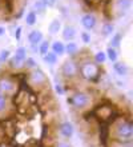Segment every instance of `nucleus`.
Instances as JSON below:
<instances>
[{
  "instance_id": "obj_1",
  "label": "nucleus",
  "mask_w": 133,
  "mask_h": 147,
  "mask_svg": "<svg viewBox=\"0 0 133 147\" xmlns=\"http://www.w3.org/2000/svg\"><path fill=\"white\" fill-rule=\"evenodd\" d=\"M113 131L109 130V139L113 142H132L133 140V122L129 118L118 116L112 122Z\"/></svg>"
},
{
  "instance_id": "obj_2",
  "label": "nucleus",
  "mask_w": 133,
  "mask_h": 147,
  "mask_svg": "<svg viewBox=\"0 0 133 147\" xmlns=\"http://www.w3.org/2000/svg\"><path fill=\"white\" fill-rule=\"evenodd\" d=\"M79 75L85 80L95 83L101 76L100 64L92 62V60H84L81 64H79Z\"/></svg>"
},
{
  "instance_id": "obj_3",
  "label": "nucleus",
  "mask_w": 133,
  "mask_h": 147,
  "mask_svg": "<svg viewBox=\"0 0 133 147\" xmlns=\"http://www.w3.org/2000/svg\"><path fill=\"white\" fill-rule=\"evenodd\" d=\"M93 116L99 123H106L110 124L116 118H118V114L116 112L113 106L110 105H99L93 110Z\"/></svg>"
},
{
  "instance_id": "obj_4",
  "label": "nucleus",
  "mask_w": 133,
  "mask_h": 147,
  "mask_svg": "<svg viewBox=\"0 0 133 147\" xmlns=\"http://www.w3.org/2000/svg\"><path fill=\"white\" fill-rule=\"evenodd\" d=\"M92 98L89 94L84 92V91H77V92L72 94L71 96L67 99L68 105H71L75 110H84L91 105Z\"/></svg>"
},
{
  "instance_id": "obj_5",
  "label": "nucleus",
  "mask_w": 133,
  "mask_h": 147,
  "mask_svg": "<svg viewBox=\"0 0 133 147\" xmlns=\"http://www.w3.org/2000/svg\"><path fill=\"white\" fill-rule=\"evenodd\" d=\"M27 82L29 83V86L32 87H47V83H48V78L41 70H39V68H33V70H31L27 75Z\"/></svg>"
},
{
  "instance_id": "obj_6",
  "label": "nucleus",
  "mask_w": 133,
  "mask_h": 147,
  "mask_svg": "<svg viewBox=\"0 0 133 147\" xmlns=\"http://www.w3.org/2000/svg\"><path fill=\"white\" fill-rule=\"evenodd\" d=\"M60 72L65 79H75V78L79 75V63L75 62L73 59L65 60V62L61 64Z\"/></svg>"
},
{
  "instance_id": "obj_7",
  "label": "nucleus",
  "mask_w": 133,
  "mask_h": 147,
  "mask_svg": "<svg viewBox=\"0 0 133 147\" xmlns=\"http://www.w3.org/2000/svg\"><path fill=\"white\" fill-rule=\"evenodd\" d=\"M16 90V82L11 76H0V94L11 96Z\"/></svg>"
},
{
  "instance_id": "obj_8",
  "label": "nucleus",
  "mask_w": 133,
  "mask_h": 147,
  "mask_svg": "<svg viewBox=\"0 0 133 147\" xmlns=\"http://www.w3.org/2000/svg\"><path fill=\"white\" fill-rule=\"evenodd\" d=\"M80 20H81V26H83L85 30H88V31H91V30L96 28V26H97V18H96V15L95 13H92V12L84 13Z\"/></svg>"
},
{
  "instance_id": "obj_9",
  "label": "nucleus",
  "mask_w": 133,
  "mask_h": 147,
  "mask_svg": "<svg viewBox=\"0 0 133 147\" xmlns=\"http://www.w3.org/2000/svg\"><path fill=\"white\" fill-rule=\"evenodd\" d=\"M59 132H60V135L64 138V139H71L75 134V127H73V124L68 120H64V122H61L59 124Z\"/></svg>"
},
{
  "instance_id": "obj_10",
  "label": "nucleus",
  "mask_w": 133,
  "mask_h": 147,
  "mask_svg": "<svg viewBox=\"0 0 133 147\" xmlns=\"http://www.w3.org/2000/svg\"><path fill=\"white\" fill-rule=\"evenodd\" d=\"M132 8V0H114V9L117 16H122Z\"/></svg>"
},
{
  "instance_id": "obj_11",
  "label": "nucleus",
  "mask_w": 133,
  "mask_h": 147,
  "mask_svg": "<svg viewBox=\"0 0 133 147\" xmlns=\"http://www.w3.org/2000/svg\"><path fill=\"white\" fill-rule=\"evenodd\" d=\"M44 40V35L40 30H32V31L28 34V42H29L31 46H36L39 47V44Z\"/></svg>"
},
{
  "instance_id": "obj_12",
  "label": "nucleus",
  "mask_w": 133,
  "mask_h": 147,
  "mask_svg": "<svg viewBox=\"0 0 133 147\" xmlns=\"http://www.w3.org/2000/svg\"><path fill=\"white\" fill-rule=\"evenodd\" d=\"M109 124L106 123H100V142H101V144H103L104 147H106V144H108V142H109Z\"/></svg>"
},
{
  "instance_id": "obj_13",
  "label": "nucleus",
  "mask_w": 133,
  "mask_h": 147,
  "mask_svg": "<svg viewBox=\"0 0 133 147\" xmlns=\"http://www.w3.org/2000/svg\"><path fill=\"white\" fill-rule=\"evenodd\" d=\"M61 35H63V39L67 40V42H73V39L76 38V35H77L76 28L73 27V26L67 24V26H64V28H63Z\"/></svg>"
},
{
  "instance_id": "obj_14",
  "label": "nucleus",
  "mask_w": 133,
  "mask_h": 147,
  "mask_svg": "<svg viewBox=\"0 0 133 147\" xmlns=\"http://www.w3.org/2000/svg\"><path fill=\"white\" fill-rule=\"evenodd\" d=\"M113 71L117 74L118 76L124 78L129 74V67L126 66L124 62H118V60H116V62L113 63Z\"/></svg>"
},
{
  "instance_id": "obj_15",
  "label": "nucleus",
  "mask_w": 133,
  "mask_h": 147,
  "mask_svg": "<svg viewBox=\"0 0 133 147\" xmlns=\"http://www.w3.org/2000/svg\"><path fill=\"white\" fill-rule=\"evenodd\" d=\"M51 50H52V52L55 55L61 56V55L65 54V44L63 42H60V40H55V42L51 44Z\"/></svg>"
},
{
  "instance_id": "obj_16",
  "label": "nucleus",
  "mask_w": 133,
  "mask_h": 147,
  "mask_svg": "<svg viewBox=\"0 0 133 147\" xmlns=\"http://www.w3.org/2000/svg\"><path fill=\"white\" fill-rule=\"evenodd\" d=\"M8 66H9V68L11 70H20V68H23L24 67V60H21V59L16 58L15 55L12 56V58L8 59Z\"/></svg>"
},
{
  "instance_id": "obj_17",
  "label": "nucleus",
  "mask_w": 133,
  "mask_h": 147,
  "mask_svg": "<svg viewBox=\"0 0 133 147\" xmlns=\"http://www.w3.org/2000/svg\"><path fill=\"white\" fill-rule=\"evenodd\" d=\"M65 52H67V54H68L71 58L76 56V55L79 54V46H77V43L68 42L67 44H65Z\"/></svg>"
},
{
  "instance_id": "obj_18",
  "label": "nucleus",
  "mask_w": 133,
  "mask_h": 147,
  "mask_svg": "<svg viewBox=\"0 0 133 147\" xmlns=\"http://www.w3.org/2000/svg\"><path fill=\"white\" fill-rule=\"evenodd\" d=\"M101 35L104 36V38H108V36H112L114 32V26L112 23H109V22H106V23L103 24V27H101Z\"/></svg>"
},
{
  "instance_id": "obj_19",
  "label": "nucleus",
  "mask_w": 133,
  "mask_h": 147,
  "mask_svg": "<svg viewBox=\"0 0 133 147\" xmlns=\"http://www.w3.org/2000/svg\"><path fill=\"white\" fill-rule=\"evenodd\" d=\"M48 30H49V34H51V35H56L57 32L61 30V20L53 19L52 22H51V24H49V27H48Z\"/></svg>"
},
{
  "instance_id": "obj_20",
  "label": "nucleus",
  "mask_w": 133,
  "mask_h": 147,
  "mask_svg": "<svg viewBox=\"0 0 133 147\" xmlns=\"http://www.w3.org/2000/svg\"><path fill=\"white\" fill-rule=\"evenodd\" d=\"M105 55H106V60H110L112 63H114L118 58L117 50H116V48H112V47H108V48H106Z\"/></svg>"
},
{
  "instance_id": "obj_21",
  "label": "nucleus",
  "mask_w": 133,
  "mask_h": 147,
  "mask_svg": "<svg viewBox=\"0 0 133 147\" xmlns=\"http://www.w3.org/2000/svg\"><path fill=\"white\" fill-rule=\"evenodd\" d=\"M43 60H44V63H47V64L53 66V64L57 63V55H55L52 51H48V52L43 56Z\"/></svg>"
},
{
  "instance_id": "obj_22",
  "label": "nucleus",
  "mask_w": 133,
  "mask_h": 147,
  "mask_svg": "<svg viewBox=\"0 0 133 147\" xmlns=\"http://www.w3.org/2000/svg\"><path fill=\"white\" fill-rule=\"evenodd\" d=\"M121 40H122V35L120 34V32L114 34V35H112V39H110V43H109V47H112V48H116V50H117L118 47H120V44H121Z\"/></svg>"
},
{
  "instance_id": "obj_23",
  "label": "nucleus",
  "mask_w": 133,
  "mask_h": 147,
  "mask_svg": "<svg viewBox=\"0 0 133 147\" xmlns=\"http://www.w3.org/2000/svg\"><path fill=\"white\" fill-rule=\"evenodd\" d=\"M37 22V13L35 11H29L25 16V24L27 26H35Z\"/></svg>"
},
{
  "instance_id": "obj_24",
  "label": "nucleus",
  "mask_w": 133,
  "mask_h": 147,
  "mask_svg": "<svg viewBox=\"0 0 133 147\" xmlns=\"http://www.w3.org/2000/svg\"><path fill=\"white\" fill-rule=\"evenodd\" d=\"M93 62L97 63V64H104V63L106 62L105 51H99V52H96L95 56H93Z\"/></svg>"
},
{
  "instance_id": "obj_25",
  "label": "nucleus",
  "mask_w": 133,
  "mask_h": 147,
  "mask_svg": "<svg viewBox=\"0 0 133 147\" xmlns=\"http://www.w3.org/2000/svg\"><path fill=\"white\" fill-rule=\"evenodd\" d=\"M49 48H51L49 42H48V40H43V42L39 44V54L41 55V56H44V55L49 51Z\"/></svg>"
},
{
  "instance_id": "obj_26",
  "label": "nucleus",
  "mask_w": 133,
  "mask_h": 147,
  "mask_svg": "<svg viewBox=\"0 0 133 147\" xmlns=\"http://www.w3.org/2000/svg\"><path fill=\"white\" fill-rule=\"evenodd\" d=\"M24 67L27 70H33V68L37 67V63H36V60L33 58L29 56V58H25V60H24Z\"/></svg>"
},
{
  "instance_id": "obj_27",
  "label": "nucleus",
  "mask_w": 133,
  "mask_h": 147,
  "mask_svg": "<svg viewBox=\"0 0 133 147\" xmlns=\"http://www.w3.org/2000/svg\"><path fill=\"white\" fill-rule=\"evenodd\" d=\"M8 107V96L7 95H3L0 94V114L3 111H5Z\"/></svg>"
},
{
  "instance_id": "obj_28",
  "label": "nucleus",
  "mask_w": 133,
  "mask_h": 147,
  "mask_svg": "<svg viewBox=\"0 0 133 147\" xmlns=\"http://www.w3.org/2000/svg\"><path fill=\"white\" fill-rule=\"evenodd\" d=\"M33 8H35V12H37V13H43V12L45 11L47 5L43 3L41 0H36V1H35Z\"/></svg>"
},
{
  "instance_id": "obj_29",
  "label": "nucleus",
  "mask_w": 133,
  "mask_h": 147,
  "mask_svg": "<svg viewBox=\"0 0 133 147\" xmlns=\"http://www.w3.org/2000/svg\"><path fill=\"white\" fill-rule=\"evenodd\" d=\"M9 58H11V51L9 50H1L0 51V63H7Z\"/></svg>"
},
{
  "instance_id": "obj_30",
  "label": "nucleus",
  "mask_w": 133,
  "mask_h": 147,
  "mask_svg": "<svg viewBox=\"0 0 133 147\" xmlns=\"http://www.w3.org/2000/svg\"><path fill=\"white\" fill-rule=\"evenodd\" d=\"M15 56L16 58H19V59H21V60H25V58H27V48L25 47H19V48L16 50V52H15Z\"/></svg>"
},
{
  "instance_id": "obj_31",
  "label": "nucleus",
  "mask_w": 133,
  "mask_h": 147,
  "mask_svg": "<svg viewBox=\"0 0 133 147\" xmlns=\"http://www.w3.org/2000/svg\"><path fill=\"white\" fill-rule=\"evenodd\" d=\"M80 36H81V40H83L85 44H88V43L91 42V35H89L88 32H81V35Z\"/></svg>"
},
{
  "instance_id": "obj_32",
  "label": "nucleus",
  "mask_w": 133,
  "mask_h": 147,
  "mask_svg": "<svg viewBox=\"0 0 133 147\" xmlns=\"http://www.w3.org/2000/svg\"><path fill=\"white\" fill-rule=\"evenodd\" d=\"M41 1L45 4L47 7H55L57 3V0H41Z\"/></svg>"
},
{
  "instance_id": "obj_33",
  "label": "nucleus",
  "mask_w": 133,
  "mask_h": 147,
  "mask_svg": "<svg viewBox=\"0 0 133 147\" xmlns=\"http://www.w3.org/2000/svg\"><path fill=\"white\" fill-rule=\"evenodd\" d=\"M21 30H23L21 27H17V28H16V32H15V38H16V40H20V35H21Z\"/></svg>"
},
{
  "instance_id": "obj_34",
  "label": "nucleus",
  "mask_w": 133,
  "mask_h": 147,
  "mask_svg": "<svg viewBox=\"0 0 133 147\" xmlns=\"http://www.w3.org/2000/svg\"><path fill=\"white\" fill-rule=\"evenodd\" d=\"M55 147H72V146L69 143H67V142H57Z\"/></svg>"
},
{
  "instance_id": "obj_35",
  "label": "nucleus",
  "mask_w": 133,
  "mask_h": 147,
  "mask_svg": "<svg viewBox=\"0 0 133 147\" xmlns=\"http://www.w3.org/2000/svg\"><path fill=\"white\" fill-rule=\"evenodd\" d=\"M56 92L59 94V95H63V94H64V88L61 87V84H56Z\"/></svg>"
},
{
  "instance_id": "obj_36",
  "label": "nucleus",
  "mask_w": 133,
  "mask_h": 147,
  "mask_svg": "<svg viewBox=\"0 0 133 147\" xmlns=\"http://www.w3.org/2000/svg\"><path fill=\"white\" fill-rule=\"evenodd\" d=\"M5 35V28L3 27V26H0V36Z\"/></svg>"
},
{
  "instance_id": "obj_37",
  "label": "nucleus",
  "mask_w": 133,
  "mask_h": 147,
  "mask_svg": "<svg viewBox=\"0 0 133 147\" xmlns=\"http://www.w3.org/2000/svg\"><path fill=\"white\" fill-rule=\"evenodd\" d=\"M92 1H100V0H91V3H92Z\"/></svg>"
},
{
  "instance_id": "obj_38",
  "label": "nucleus",
  "mask_w": 133,
  "mask_h": 147,
  "mask_svg": "<svg viewBox=\"0 0 133 147\" xmlns=\"http://www.w3.org/2000/svg\"><path fill=\"white\" fill-rule=\"evenodd\" d=\"M0 9H1V0H0Z\"/></svg>"
}]
</instances>
